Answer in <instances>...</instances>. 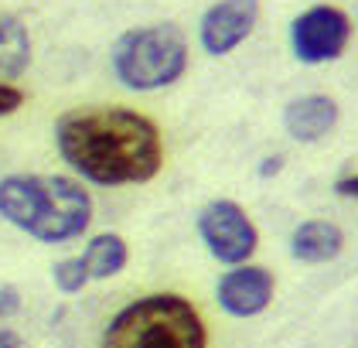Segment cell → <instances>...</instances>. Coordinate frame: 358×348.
I'll return each mask as SVG.
<instances>
[{
  "instance_id": "1",
  "label": "cell",
  "mask_w": 358,
  "mask_h": 348,
  "mask_svg": "<svg viewBox=\"0 0 358 348\" xmlns=\"http://www.w3.org/2000/svg\"><path fill=\"white\" fill-rule=\"evenodd\" d=\"M55 147L79 178L99 188L147 185L164 167L154 120L130 106L69 109L55 123Z\"/></svg>"
},
{
  "instance_id": "2",
  "label": "cell",
  "mask_w": 358,
  "mask_h": 348,
  "mask_svg": "<svg viewBox=\"0 0 358 348\" xmlns=\"http://www.w3.org/2000/svg\"><path fill=\"white\" fill-rule=\"evenodd\" d=\"M0 218L38 242H72L92 222V198L65 174H7L0 181Z\"/></svg>"
},
{
  "instance_id": "3",
  "label": "cell",
  "mask_w": 358,
  "mask_h": 348,
  "mask_svg": "<svg viewBox=\"0 0 358 348\" xmlns=\"http://www.w3.org/2000/svg\"><path fill=\"white\" fill-rule=\"evenodd\" d=\"M99 348H208V328L188 297L147 294L106 324Z\"/></svg>"
},
{
  "instance_id": "4",
  "label": "cell",
  "mask_w": 358,
  "mask_h": 348,
  "mask_svg": "<svg viewBox=\"0 0 358 348\" xmlns=\"http://www.w3.org/2000/svg\"><path fill=\"white\" fill-rule=\"evenodd\" d=\"M113 76L134 92L167 89L188 72V41L174 25L130 27L110 52Z\"/></svg>"
},
{
  "instance_id": "5",
  "label": "cell",
  "mask_w": 358,
  "mask_h": 348,
  "mask_svg": "<svg viewBox=\"0 0 358 348\" xmlns=\"http://www.w3.org/2000/svg\"><path fill=\"white\" fill-rule=\"evenodd\" d=\"M198 236L205 242V249L225 267L246 263L259 246V232L252 218L232 198H215L198 212Z\"/></svg>"
},
{
  "instance_id": "6",
  "label": "cell",
  "mask_w": 358,
  "mask_h": 348,
  "mask_svg": "<svg viewBox=\"0 0 358 348\" xmlns=\"http://www.w3.org/2000/svg\"><path fill=\"white\" fill-rule=\"evenodd\" d=\"M348 41H352V21L345 11L331 4L307 7L290 25V48L303 65H324L341 58Z\"/></svg>"
},
{
  "instance_id": "7",
  "label": "cell",
  "mask_w": 358,
  "mask_h": 348,
  "mask_svg": "<svg viewBox=\"0 0 358 348\" xmlns=\"http://www.w3.org/2000/svg\"><path fill=\"white\" fill-rule=\"evenodd\" d=\"M256 21H259V0H215L201 14L198 41L208 55L222 58V55L236 52L256 31Z\"/></svg>"
},
{
  "instance_id": "8",
  "label": "cell",
  "mask_w": 358,
  "mask_h": 348,
  "mask_svg": "<svg viewBox=\"0 0 358 348\" xmlns=\"http://www.w3.org/2000/svg\"><path fill=\"white\" fill-rule=\"evenodd\" d=\"M276 291L273 273L266 267H229V273H222L219 284H215V300L225 314L232 318H256L270 307Z\"/></svg>"
},
{
  "instance_id": "9",
  "label": "cell",
  "mask_w": 358,
  "mask_h": 348,
  "mask_svg": "<svg viewBox=\"0 0 358 348\" xmlns=\"http://www.w3.org/2000/svg\"><path fill=\"white\" fill-rule=\"evenodd\" d=\"M338 123V103L324 92H310L283 109V130L297 144H317L321 137H328Z\"/></svg>"
},
{
  "instance_id": "10",
  "label": "cell",
  "mask_w": 358,
  "mask_h": 348,
  "mask_svg": "<svg viewBox=\"0 0 358 348\" xmlns=\"http://www.w3.org/2000/svg\"><path fill=\"white\" fill-rule=\"evenodd\" d=\"M341 249H345V232L324 218H307L290 232V256L297 263H310V267L331 263L341 256Z\"/></svg>"
},
{
  "instance_id": "11",
  "label": "cell",
  "mask_w": 358,
  "mask_h": 348,
  "mask_svg": "<svg viewBox=\"0 0 358 348\" xmlns=\"http://www.w3.org/2000/svg\"><path fill=\"white\" fill-rule=\"evenodd\" d=\"M89 280H113L116 273H123L130 263V246L123 236L116 232H99L85 242V249L79 253Z\"/></svg>"
},
{
  "instance_id": "12",
  "label": "cell",
  "mask_w": 358,
  "mask_h": 348,
  "mask_svg": "<svg viewBox=\"0 0 358 348\" xmlns=\"http://www.w3.org/2000/svg\"><path fill=\"white\" fill-rule=\"evenodd\" d=\"M31 65V34L21 18L0 11V82H17Z\"/></svg>"
},
{
  "instance_id": "13",
  "label": "cell",
  "mask_w": 358,
  "mask_h": 348,
  "mask_svg": "<svg viewBox=\"0 0 358 348\" xmlns=\"http://www.w3.org/2000/svg\"><path fill=\"white\" fill-rule=\"evenodd\" d=\"M52 280H55L58 291H62V294H69V297L83 294L85 287L92 284L79 256H65V260H58L55 267H52Z\"/></svg>"
},
{
  "instance_id": "14",
  "label": "cell",
  "mask_w": 358,
  "mask_h": 348,
  "mask_svg": "<svg viewBox=\"0 0 358 348\" xmlns=\"http://www.w3.org/2000/svg\"><path fill=\"white\" fill-rule=\"evenodd\" d=\"M21 311V291L14 284H0V321L14 318Z\"/></svg>"
},
{
  "instance_id": "15",
  "label": "cell",
  "mask_w": 358,
  "mask_h": 348,
  "mask_svg": "<svg viewBox=\"0 0 358 348\" xmlns=\"http://www.w3.org/2000/svg\"><path fill=\"white\" fill-rule=\"evenodd\" d=\"M21 103H24V92L17 85H10V82H0V120L10 116V113H17Z\"/></svg>"
},
{
  "instance_id": "16",
  "label": "cell",
  "mask_w": 358,
  "mask_h": 348,
  "mask_svg": "<svg viewBox=\"0 0 358 348\" xmlns=\"http://www.w3.org/2000/svg\"><path fill=\"white\" fill-rule=\"evenodd\" d=\"M334 195H341V198H358V174L338 178V181H334Z\"/></svg>"
},
{
  "instance_id": "17",
  "label": "cell",
  "mask_w": 358,
  "mask_h": 348,
  "mask_svg": "<svg viewBox=\"0 0 358 348\" xmlns=\"http://www.w3.org/2000/svg\"><path fill=\"white\" fill-rule=\"evenodd\" d=\"M283 167V154H273V158H263L259 161V178H270V174H280Z\"/></svg>"
},
{
  "instance_id": "18",
  "label": "cell",
  "mask_w": 358,
  "mask_h": 348,
  "mask_svg": "<svg viewBox=\"0 0 358 348\" xmlns=\"http://www.w3.org/2000/svg\"><path fill=\"white\" fill-rule=\"evenodd\" d=\"M0 348H28V345H24V338H21L17 331H10V328H0Z\"/></svg>"
}]
</instances>
